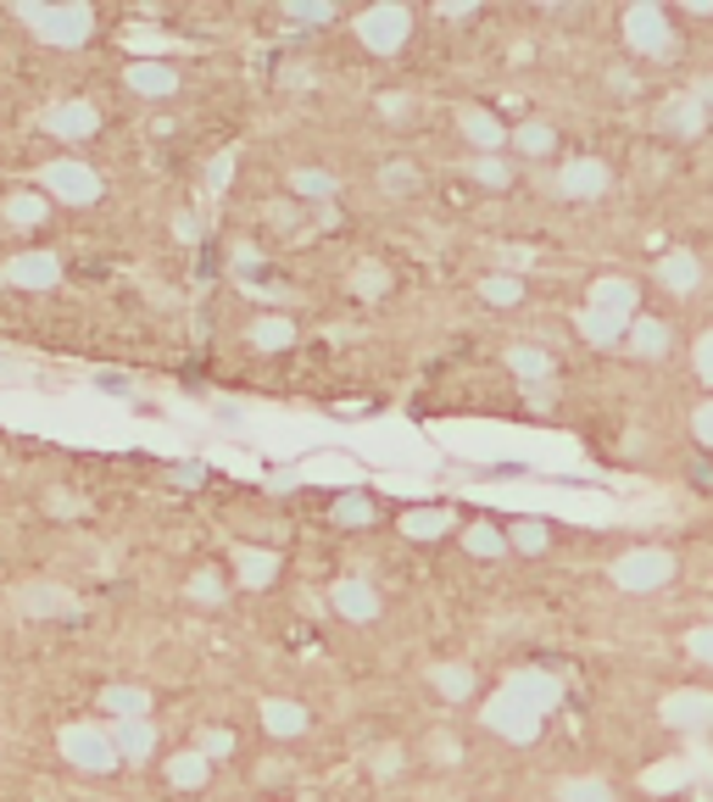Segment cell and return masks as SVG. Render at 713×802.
I'll use <instances>...</instances> for the list:
<instances>
[{
  "instance_id": "obj_46",
  "label": "cell",
  "mask_w": 713,
  "mask_h": 802,
  "mask_svg": "<svg viewBox=\"0 0 713 802\" xmlns=\"http://www.w3.org/2000/svg\"><path fill=\"white\" fill-rule=\"evenodd\" d=\"M380 179H385L391 190H413V168H408V162H391V168H385Z\"/></svg>"
},
{
  "instance_id": "obj_16",
  "label": "cell",
  "mask_w": 713,
  "mask_h": 802,
  "mask_svg": "<svg viewBox=\"0 0 713 802\" xmlns=\"http://www.w3.org/2000/svg\"><path fill=\"white\" fill-rule=\"evenodd\" d=\"M585 307H591V312H607V318H630V323H635V284H630V279H596Z\"/></svg>"
},
{
  "instance_id": "obj_31",
  "label": "cell",
  "mask_w": 713,
  "mask_h": 802,
  "mask_svg": "<svg viewBox=\"0 0 713 802\" xmlns=\"http://www.w3.org/2000/svg\"><path fill=\"white\" fill-rule=\"evenodd\" d=\"M430 680H435V691L452 696V702H469V691H474V669H463V663H435Z\"/></svg>"
},
{
  "instance_id": "obj_26",
  "label": "cell",
  "mask_w": 713,
  "mask_h": 802,
  "mask_svg": "<svg viewBox=\"0 0 713 802\" xmlns=\"http://www.w3.org/2000/svg\"><path fill=\"white\" fill-rule=\"evenodd\" d=\"M290 340H295L290 312H273V318H257V323H251V345H257V351H284Z\"/></svg>"
},
{
  "instance_id": "obj_13",
  "label": "cell",
  "mask_w": 713,
  "mask_h": 802,
  "mask_svg": "<svg viewBox=\"0 0 713 802\" xmlns=\"http://www.w3.org/2000/svg\"><path fill=\"white\" fill-rule=\"evenodd\" d=\"M101 129V112L90 107V101H62V107H51L46 112V134H57V140H90Z\"/></svg>"
},
{
  "instance_id": "obj_18",
  "label": "cell",
  "mask_w": 713,
  "mask_h": 802,
  "mask_svg": "<svg viewBox=\"0 0 713 802\" xmlns=\"http://www.w3.org/2000/svg\"><path fill=\"white\" fill-rule=\"evenodd\" d=\"M129 90L145 96V101H168V96L179 90V73H173L168 62H134V68H129Z\"/></svg>"
},
{
  "instance_id": "obj_3",
  "label": "cell",
  "mask_w": 713,
  "mask_h": 802,
  "mask_svg": "<svg viewBox=\"0 0 713 802\" xmlns=\"http://www.w3.org/2000/svg\"><path fill=\"white\" fill-rule=\"evenodd\" d=\"M485 724L496 730V735H508V741H519V746H530L535 735H541V724H546V713L541 708H530L524 696H513L508 685L485 702Z\"/></svg>"
},
{
  "instance_id": "obj_14",
  "label": "cell",
  "mask_w": 713,
  "mask_h": 802,
  "mask_svg": "<svg viewBox=\"0 0 713 802\" xmlns=\"http://www.w3.org/2000/svg\"><path fill=\"white\" fill-rule=\"evenodd\" d=\"M508 691L513 696H524L530 708H541V713H552L558 702H563V680L552 674V669H519L513 680H508Z\"/></svg>"
},
{
  "instance_id": "obj_30",
  "label": "cell",
  "mask_w": 713,
  "mask_h": 802,
  "mask_svg": "<svg viewBox=\"0 0 713 802\" xmlns=\"http://www.w3.org/2000/svg\"><path fill=\"white\" fill-rule=\"evenodd\" d=\"M329 519H334L340 530H356V524H374V502H369L363 491H345V497H334Z\"/></svg>"
},
{
  "instance_id": "obj_51",
  "label": "cell",
  "mask_w": 713,
  "mask_h": 802,
  "mask_svg": "<svg viewBox=\"0 0 713 802\" xmlns=\"http://www.w3.org/2000/svg\"><path fill=\"white\" fill-rule=\"evenodd\" d=\"M702 107H713V79H702Z\"/></svg>"
},
{
  "instance_id": "obj_37",
  "label": "cell",
  "mask_w": 713,
  "mask_h": 802,
  "mask_svg": "<svg viewBox=\"0 0 713 802\" xmlns=\"http://www.w3.org/2000/svg\"><path fill=\"white\" fill-rule=\"evenodd\" d=\"M508 547H519V552H546V524H541V519H513Z\"/></svg>"
},
{
  "instance_id": "obj_21",
  "label": "cell",
  "mask_w": 713,
  "mask_h": 802,
  "mask_svg": "<svg viewBox=\"0 0 713 802\" xmlns=\"http://www.w3.org/2000/svg\"><path fill=\"white\" fill-rule=\"evenodd\" d=\"M101 708L112 719H151V691H140V685H107Z\"/></svg>"
},
{
  "instance_id": "obj_45",
  "label": "cell",
  "mask_w": 713,
  "mask_h": 802,
  "mask_svg": "<svg viewBox=\"0 0 713 802\" xmlns=\"http://www.w3.org/2000/svg\"><path fill=\"white\" fill-rule=\"evenodd\" d=\"M691 430H696V441L713 452V401H702V408H696V419H691Z\"/></svg>"
},
{
  "instance_id": "obj_48",
  "label": "cell",
  "mask_w": 713,
  "mask_h": 802,
  "mask_svg": "<svg viewBox=\"0 0 713 802\" xmlns=\"http://www.w3.org/2000/svg\"><path fill=\"white\" fill-rule=\"evenodd\" d=\"M207 480V469L201 463H184V469H173V485H201Z\"/></svg>"
},
{
  "instance_id": "obj_49",
  "label": "cell",
  "mask_w": 713,
  "mask_h": 802,
  "mask_svg": "<svg viewBox=\"0 0 713 802\" xmlns=\"http://www.w3.org/2000/svg\"><path fill=\"white\" fill-rule=\"evenodd\" d=\"M356 290H363V295H374V290H385V273H363V279H356Z\"/></svg>"
},
{
  "instance_id": "obj_32",
  "label": "cell",
  "mask_w": 713,
  "mask_h": 802,
  "mask_svg": "<svg viewBox=\"0 0 713 802\" xmlns=\"http://www.w3.org/2000/svg\"><path fill=\"white\" fill-rule=\"evenodd\" d=\"M7 223L40 229V223H46V196H40V190H18V196L7 201Z\"/></svg>"
},
{
  "instance_id": "obj_27",
  "label": "cell",
  "mask_w": 713,
  "mask_h": 802,
  "mask_svg": "<svg viewBox=\"0 0 713 802\" xmlns=\"http://www.w3.org/2000/svg\"><path fill=\"white\" fill-rule=\"evenodd\" d=\"M262 730L268 735H301L307 730V708L301 702H262Z\"/></svg>"
},
{
  "instance_id": "obj_1",
  "label": "cell",
  "mask_w": 713,
  "mask_h": 802,
  "mask_svg": "<svg viewBox=\"0 0 713 802\" xmlns=\"http://www.w3.org/2000/svg\"><path fill=\"white\" fill-rule=\"evenodd\" d=\"M18 18H23V23L40 34V46H51V51H79V46L90 40V29H96V12L84 7V0H62V7H34V0H23Z\"/></svg>"
},
{
  "instance_id": "obj_42",
  "label": "cell",
  "mask_w": 713,
  "mask_h": 802,
  "mask_svg": "<svg viewBox=\"0 0 713 802\" xmlns=\"http://www.w3.org/2000/svg\"><path fill=\"white\" fill-rule=\"evenodd\" d=\"M290 18H295V23H329L334 12L318 7V0H290Z\"/></svg>"
},
{
  "instance_id": "obj_36",
  "label": "cell",
  "mask_w": 713,
  "mask_h": 802,
  "mask_svg": "<svg viewBox=\"0 0 713 802\" xmlns=\"http://www.w3.org/2000/svg\"><path fill=\"white\" fill-rule=\"evenodd\" d=\"M558 802H613V785L607 780H563Z\"/></svg>"
},
{
  "instance_id": "obj_10",
  "label": "cell",
  "mask_w": 713,
  "mask_h": 802,
  "mask_svg": "<svg viewBox=\"0 0 713 802\" xmlns=\"http://www.w3.org/2000/svg\"><path fill=\"white\" fill-rule=\"evenodd\" d=\"M607 168L602 162H591V157H580V162H563L558 168V196L563 201H596L602 190H607Z\"/></svg>"
},
{
  "instance_id": "obj_34",
  "label": "cell",
  "mask_w": 713,
  "mask_h": 802,
  "mask_svg": "<svg viewBox=\"0 0 713 802\" xmlns=\"http://www.w3.org/2000/svg\"><path fill=\"white\" fill-rule=\"evenodd\" d=\"M290 190H295V196H307V201H329V196L340 190V179H334V173H323V168H301V173H290Z\"/></svg>"
},
{
  "instance_id": "obj_7",
  "label": "cell",
  "mask_w": 713,
  "mask_h": 802,
  "mask_svg": "<svg viewBox=\"0 0 713 802\" xmlns=\"http://www.w3.org/2000/svg\"><path fill=\"white\" fill-rule=\"evenodd\" d=\"M40 179H46V196H57V201H68V207H96V201H101V173H96L90 162L62 157V162H51Z\"/></svg>"
},
{
  "instance_id": "obj_28",
  "label": "cell",
  "mask_w": 713,
  "mask_h": 802,
  "mask_svg": "<svg viewBox=\"0 0 713 802\" xmlns=\"http://www.w3.org/2000/svg\"><path fill=\"white\" fill-rule=\"evenodd\" d=\"M630 351H635V357H663V351H669V323L635 318V323H630Z\"/></svg>"
},
{
  "instance_id": "obj_38",
  "label": "cell",
  "mask_w": 713,
  "mask_h": 802,
  "mask_svg": "<svg viewBox=\"0 0 713 802\" xmlns=\"http://www.w3.org/2000/svg\"><path fill=\"white\" fill-rule=\"evenodd\" d=\"M480 295H485L491 307H519V301H524V284H519V279H508V273H496V279H485V284H480Z\"/></svg>"
},
{
  "instance_id": "obj_22",
  "label": "cell",
  "mask_w": 713,
  "mask_h": 802,
  "mask_svg": "<svg viewBox=\"0 0 713 802\" xmlns=\"http://www.w3.org/2000/svg\"><path fill=\"white\" fill-rule=\"evenodd\" d=\"M458 519H452V508H413L408 519H402V535L408 541H435V535H446Z\"/></svg>"
},
{
  "instance_id": "obj_39",
  "label": "cell",
  "mask_w": 713,
  "mask_h": 802,
  "mask_svg": "<svg viewBox=\"0 0 713 802\" xmlns=\"http://www.w3.org/2000/svg\"><path fill=\"white\" fill-rule=\"evenodd\" d=\"M190 597H195V602H207V608H212V602H223V574H218V569H201V574L190 580Z\"/></svg>"
},
{
  "instance_id": "obj_44",
  "label": "cell",
  "mask_w": 713,
  "mask_h": 802,
  "mask_svg": "<svg viewBox=\"0 0 713 802\" xmlns=\"http://www.w3.org/2000/svg\"><path fill=\"white\" fill-rule=\"evenodd\" d=\"M696 379H702V384H713V329L696 340Z\"/></svg>"
},
{
  "instance_id": "obj_8",
  "label": "cell",
  "mask_w": 713,
  "mask_h": 802,
  "mask_svg": "<svg viewBox=\"0 0 713 802\" xmlns=\"http://www.w3.org/2000/svg\"><path fill=\"white\" fill-rule=\"evenodd\" d=\"M663 724L685 730V735H702L713 724V691H669L663 696Z\"/></svg>"
},
{
  "instance_id": "obj_43",
  "label": "cell",
  "mask_w": 713,
  "mask_h": 802,
  "mask_svg": "<svg viewBox=\"0 0 713 802\" xmlns=\"http://www.w3.org/2000/svg\"><path fill=\"white\" fill-rule=\"evenodd\" d=\"M229 746H234V735H229V730H207V735H201V746H195V752H201V758H223V752H229Z\"/></svg>"
},
{
  "instance_id": "obj_33",
  "label": "cell",
  "mask_w": 713,
  "mask_h": 802,
  "mask_svg": "<svg viewBox=\"0 0 713 802\" xmlns=\"http://www.w3.org/2000/svg\"><path fill=\"white\" fill-rule=\"evenodd\" d=\"M463 547H469L474 558H502V552H513V547H508V535H502L496 524H485V519L463 530Z\"/></svg>"
},
{
  "instance_id": "obj_29",
  "label": "cell",
  "mask_w": 713,
  "mask_h": 802,
  "mask_svg": "<svg viewBox=\"0 0 713 802\" xmlns=\"http://www.w3.org/2000/svg\"><path fill=\"white\" fill-rule=\"evenodd\" d=\"M508 362H513V373H519L524 384H546V379H552V357H546L541 345H513Z\"/></svg>"
},
{
  "instance_id": "obj_11",
  "label": "cell",
  "mask_w": 713,
  "mask_h": 802,
  "mask_svg": "<svg viewBox=\"0 0 713 802\" xmlns=\"http://www.w3.org/2000/svg\"><path fill=\"white\" fill-rule=\"evenodd\" d=\"M7 284H18V290H57L62 284V262L51 251H23V257L7 262Z\"/></svg>"
},
{
  "instance_id": "obj_35",
  "label": "cell",
  "mask_w": 713,
  "mask_h": 802,
  "mask_svg": "<svg viewBox=\"0 0 713 802\" xmlns=\"http://www.w3.org/2000/svg\"><path fill=\"white\" fill-rule=\"evenodd\" d=\"M513 146H519L524 157H546V151L558 146V134H552L546 123H519V129H513Z\"/></svg>"
},
{
  "instance_id": "obj_4",
  "label": "cell",
  "mask_w": 713,
  "mask_h": 802,
  "mask_svg": "<svg viewBox=\"0 0 713 802\" xmlns=\"http://www.w3.org/2000/svg\"><path fill=\"white\" fill-rule=\"evenodd\" d=\"M624 46H630V51H641V57H652V62L674 57V34H669L663 7H652V0L630 7V12H624Z\"/></svg>"
},
{
  "instance_id": "obj_47",
  "label": "cell",
  "mask_w": 713,
  "mask_h": 802,
  "mask_svg": "<svg viewBox=\"0 0 713 802\" xmlns=\"http://www.w3.org/2000/svg\"><path fill=\"white\" fill-rule=\"evenodd\" d=\"M229 168H234V151H223V157L212 162V190H223V184H229Z\"/></svg>"
},
{
  "instance_id": "obj_19",
  "label": "cell",
  "mask_w": 713,
  "mask_h": 802,
  "mask_svg": "<svg viewBox=\"0 0 713 802\" xmlns=\"http://www.w3.org/2000/svg\"><path fill=\"white\" fill-rule=\"evenodd\" d=\"M234 574H240V585L262 591V585H273V580H279V552H262V547H240V552H234Z\"/></svg>"
},
{
  "instance_id": "obj_6",
  "label": "cell",
  "mask_w": 713,
  "mask_h": 802,
  "mask_svg": "<svg viewBox=\"0 0 713 802\" xmlns=\"http://www.w3.org/2000/svg\"><path fill=\"white\" fill-rule=\"evenodd\" d=\"M408 34H413V12H408V7H369L363 18H356V40H363L374 57L402 51Z\"/></svg>"
},
{
  "instance_id": "obj_17",
  "label": "cell",
  "mask_w": 713,
  "mask_h": 802,
  "mask_svg": "<svg viewBox=\"0 0 713 802\" xmlns=\"http://www.w3.org/2000/svg\"><path fill=\"white\" fill-rule=\"evenodd\" d=\"M112 746H118V758H151L157 752V724L151 719H112Z\"/></svg>"
},
{
  "instance_id": "obj_41",
  "label": "cell",
  "mask_w": 713,
  "mask_h": 802,
  "mask_svg": "<svg viewBox=\"0 0 713 802\" xmlns=\"http://www.w3.org/2000/svg\"><path fill=\"white\" fill-rule=\"evenodd\" d=\"M685 652H691L696 663H707V669H713V624L691 630V635H685Z\"/></svg>"
},
{
  "instance_id": "obj_23",
  "label": "cell",
  "mask_w": 713,
  "mask_h": 802,
  "mask_svg": "<svg viewBox=\"0 0 713 802\" xmlns=\"http://www.w3.org/2000/svg\"><path fill=\"white\" fill-rule=\"evenodd\" d=\"M207 774H212V758H201L195 746L179 752V758H168V785H179V791H201Z\"/></svg>"
},
{
  "instance_id": "obj_25",
  "label": "cell",
  "mask_w": 713,
  "mask_h": 802,
  "mask_svg": "<svg viewBox=\"0 0 713 802\" xmlns=\"http://www.w3.org/2000/svg\"><path fill=\"white\" fill-rule=\"evenodd\" d=\"M580 334L591 340V345H619V340H630V318H607V312H580Z\"/></svg>"
},
{
  "instance_id": "obj_15",
  "label": "cell",
  "mask_w": 713,
  "mask_h": 802,
  "mask_svg": "<svg viewBox=\"0 0 713 802\" xmlns=\"http://www.w3.org/2000/svg\"><path fill=\"white\" fill-rule=\"evenodd\" d=\"M657 129H663V134H702V129H707L702 96H674V101L657 112Z\"/></svg>"
},
{
  "instance_id": "obj_12",
  "label": "cell",
  "mask_w": 713,
  "mask_h": 802,
  "mask_svg": "<svg viewBox=\"0 0 713 802\" xmlns=\"http://www.w3.org/2000/svg\"><path fill=\"white\" fill-rule=\"evenodd\" d=\"M18 608H23V619H68V613H79V597L68 591V585H51V580H34V585H23L18 591Z\"/></svg>"
},
{
  "instance_id": "obj_9",
  "label": "cell",
  "mask_w": 713,
  "mask_h": 802,
  "mask_svg": "<svg viewBox=\"0 0 713 802\" xmlns=\"http://www.w3.org/2000/svg\"><path fill=\"white\" fill-rule=\"evenodd\" d=\"M329 602H334V613H340V619H351V624H369V619H380V591H374L363 574H345V580H334Z\"/></svg>"
},
{
  "instance_id": "obj_24",
  "label": "cell",
  "mask_w": 713,
  "mask_h": 802,
  "mask_svg": "<svg viewBox=\"0 0 713 802\" xmlns=\"http://www.w3.org/2000/svg\"><path fill=\"white\" fill-rule=\"evenodd\" d=\"M458 123H463V134H469L480 151H496V146L508 140V129H502V123H496L485 107H463V118H458Z\"/></svg>"
},
{
  "instance_id": "obj_40",
  "label": "cell",
  "mask_w": 713,
  "mask_h": 802,
  "mask_svg": "<svg viewBox=\"0 0 713 802\" xmlns=\"http://www.w3.org/2000/svg\"><path fill=\"white\" fill-rule=\"evenodd\" d=\"M474 179H480L485 190H502V184H508V168H502V157H480V162H474Z\"/></svg>"
},
{
  "instance_id": "obj_2",
  "label": "cell",
  "mask_w": 713,
  "mask_h": 802,
  "mask_svg": "<svg viewBox=\"0 0 713 802\" xmlns=\"http://www.w3.org/2000/svg\"><path fill=\"white\" fill-rule=\"evenodd\" d=\"M674 580V558L663 552V547H641V552H624L619 563H613V585L619 591H663Z\"/></svg>"
},
{
  "instance_id": "obj_20",
  "label": "cell",
  "mask_w": 713,
  "mask_h": 802,
  "mask_svg": "<svg viewBox=\"0 0 713 802\" xmlns=\"http://www.w3.org/2000/svg\"><path fill=\"white\" fill-rule=\"evenodd\" d=\"M657 279H663L669 290H680V295H691V290L702 284V262H696L691 251H669V257L657 262Z\"/></svg>"
},
{
  "instance_id": "obj_5",
  "label": "cell",
  "mask_w": 713,
  "mask_h": 802,
  "mask_svg": "<svg viewBox=\"0 0 713 802\" xmlns=\"http://www.w3.org/2000/svg\"><path fill=\"white\" fill-rule=\"evenodd\" d=\"M57 746L73 769H90V774H107L112 763H123L118 746H112V730H96V724H68Z\"/></svg>"
},
{
  "instance_id": "obj_50",
  "label": "cell",
  "mask_w": 713,
  "mask_h": 802,
  "mask_svg": "<svg viewBox=\"0 0 713 802\" xmlns=\"http://www.w3.org/2000/svg\"><path fill=\"white\" fill-rule=\"evenodd\" d=\"M435 752H441V763H458V741H452V735H441Z\"/></svg>"
}]
</instances>
